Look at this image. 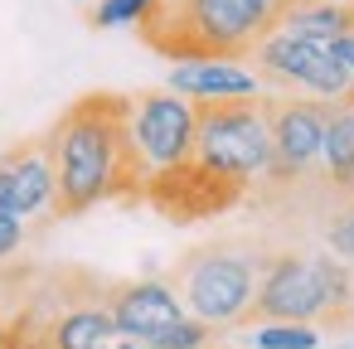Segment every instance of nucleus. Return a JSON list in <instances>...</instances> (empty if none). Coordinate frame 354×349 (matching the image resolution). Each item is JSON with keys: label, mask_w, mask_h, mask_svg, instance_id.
<instances>
[{"label": "nucleus", "mask_w": 354, "mask_h": 349, "mask_svg": "<svg viewBox=\"0 0 354 349\" xmlns=\"http://www.w3.org/2000/svg\"><path fill=\"white\" fill-rule=\"evenodd\" d=\"M330 49H335V59H339V64L349 68V83H354V35H344V39H335Z\"/></svg>", "instance_id": "nucleus-20"}, {"label": "nucleus", "mask_w": 354, "mask_h": 349, "mask_svg": "<svg viewBox=\"0 0 354 349\" xmlns=\"http://www.w3.org/2000/svg\"><path fill=\"white\" fill-rule=\"evenodd\" d=\"M146 10H151V0H97L93 25L97 30H122V25H136Z\"/></svg>", "instance_id": "nucleus-18"}, {"label": "nucleus", "mask_w": 354, "mask_h": 349, "mask_svg": "<svg viewBox=\"0 0 354 349\" xmlns=\"http://www.w3.org/2000/svg\"><path fill=\"white\" fill-rule=\"evenodd\" d=\"M320 189H325L335 204L354 199V126H349L344 102H330V117H325V141H320Z\"/></svg>", "instance_id": "nucleus-14"}, {"label": "nucleus", "mask_w": 354, "mask_h": 349, "mask_svg": "<svg viewBox=\"0 0 354 349\" xmlns=\"http://www.w3.org/2000/svg\"><path fill=\"white\" fill-rule=\"evenodd\" d=\"M267 131H272V165L262 175L257 189H277V194H291V189H306L310 180H320V141H325V117H330V102L320 97H267Z\"/></svg>", "instance_id": "nucleus-6"}, {"label": "nucleus", "mask_w": 354, "mask_h": 349, "mask_svg": "<svg viewBox=\"0 0 354 349\" xmlns=\"http://www.w3.org/2000/svg\"><path fill=\"white\" fill-rule=\"evenodd\" d=\"M248 330L252 349H320V325L306 320H257Z\"/></svg>", "instance_id": "nucleus-15"}, {"label": "nucleus", "mask_w": 354, "mask_h": 349, "mask_svg": "<svg viewBox=\"0 0 354 349\" xmlns=\"http://www.w3.org/2000/svg\"><path fill=\"white\" fill-rule=\"evenodd\" d=\"M325 247H330L339 262L354 267V199L335 204V214H330V223H325Z\"/></svg>", "instance_id": "nucleus-17"}, {"label": "nucleus", "mask_w": 354, "mask_h": 349, "mask_svg": "<svg viewBox=\"0 0 354 349\" xmlns=\"http://www.w3.org/2000/svg\"><path fill=\"white\" fill-rule=\"evenodd\" d=\"M277 6L267 0H151L136 20L141 39L165 59H248L272 30Z\"/></svg>", "instance_id": "nucleus-2"}, {"label": "nucleus", "mask_w": 354, "mask_h": 349, "mask_svg": "<svg viewBox=\"0 0 354 349\" xmlns=\"http://www.w3.org/2000/svg\"><path fill=\"white\" fill-rule=\"evenodd\" d=\"M102 286L78 267H0V349H54L59 315Z\"/></svg>", "instance_id": "nucleus-5"}, {"label": "nucleus", "mask_w": 354, "mask_h": 349, "mask_svg": "<svg viewBox=\"0 0 354 349\" xmlns=\"http://www.w3.org/2000/svg\"><path fill=\"white\" fill-rule=\"evenodd\" d=\"M262 267H267V252L238 247V243H214V247L185 252L165 281L175 286L185 315H194L214 330H228V325H248Z\"/></svg>", "instance_id": "nucleus-4"}, {"label": "nucleus", "mask_w": 354, "mask_h": 349, "mask_svg": "<svg viewBox=\"0 0 354 349\" xmlns=\"http://www.w3.org/2000/svg\"><path fill=\"white\" fill-rule=\"evenodd\" d=\"M344 112H349V126H354V102H344Z\"/></svg>", "instance_id": "nucleus-22"}, {"label": "nucleus", "mask_w": 354, "mask_h": 349, "mask_svg": "<svg viewBox=\"0 0 354 349\" xmlns=\"http://www.w3.org/2000/svg\"><path fill=\"white\" fill-rule=\"evenodd\" d=\"M248 59H252L262 88H277V93H306L320 102H344V93L354 88L349 68L335 59L330 44H310V39H296L281 30H267L248 49Z\"/></svg>", "instance_id": "nucleus-7"}, {"label": "nucleus", "mask_w": 354, "mask_h": 349, "mask_svg": "<svg viewBox=\"0 0 354 349\" xmlns=\"http://www.w3.org/2000/svg\"><path fill=\"white\" fill-rule=\"evenodd\" d=\"M189 160L248 199L272 165V131H267L262 93L228 97V102H194V155Z\"/></svg>", "instance_id": "nucleus-3"}, {"label": "nucleus", "mask_w": 354, "mask_h": 349, "mask_svg": "<svg viewBox=\"0 0 354 349\" xmlns=\"http://www.w3.org/2000/svg\"><path fill=\"white\" fill-rule=\"evenodd\" d=\"M107 310L117 325V339H156L160 330H170L175 320H185V305L175 296V286L165 276H146V281H112L107 291Z\"/></svg>", "instance_id": "nucleus-10"}, {"label": "nucleus", "mask_w": 354, "mask_h": 349, "mask_svg": "<svg viewBox=\"0 0 354 349\" xmlns=\"http://www.w3.org/2000/svg\"><path fill=\"white\" fill-rule=\"evenodd\" d=\"M20 243H25V218L0 199V262H10L20 252Z\"/></svg>", "instance_id": "nucleus-19"}, {"label": "nucleus", "mask_w": 354, "mask_h": 349, "mask_svg": "<svg viewBox=\"0 0 354 349\" xmlns=\"http://www.w3.org/2000/svg\"><path fill=\"white\" fill-rule=\"evenodd\" d=\"M267 6H286V0H267Z\"/></svg>", "instance_id": "nucleus-23"}, {"label": "nucleus", "mask_w": 354, "mask_h": 349, "mask_svg": "<svg viewBox=\"0 0 354 349\" xmlns=\"http://www.w3.org/2000/svg\"><path fill=\"white\" fill-rule=\"evenodd\" d=\"M165 88L189 102H228V97H257L262 78H257V68H248L238 59H180L170 68Z\"/></svg>", "instance_id": "nucleus-11"}, {"label": "nucleus", "mask_w": 354, "mask_h": 349, "mask_svg": "<svg viewBox=\"0 0 354 349\" xmlns=\"http://www.w3.org/2000/svg\"><path fill=\"white\" fill-rule=\"evenodd\" d=\"M0 199L25 223L30 218H59V185H54V160H49L44 136H30L10 151H0Z\"/></svg>", "instance_id": "nucleus-9"}, {"label": "nucleus", "mask_w": 354, "mask_h": 349, "mask_svg": "<svg viewBox=\"0 0 354 349\" xmlns=\"http://www.w3.org/2000/svg\"><path fill=\"white\" fill-rule=\"evenodd\" d=\"M112 349H141V344H136V339H117Z\"/></svg>", "instance_id": "nucleus-21"}, {"label": "nucleus", "mask_w": 354, "mask_h": 349, "mask_svg": "<svg viewBox=\"0 0 354 349\" xmlns=\"http://www.w3.org/2000/svg\"><path fill=\"white\" fill-rule=\"evenodd\" d=\"M214 334H218L214 325H204V320L185 315V320H175L170 330H160L156 339H146L141 349H209V339H214Z\"/></svg>", "instance_id": "nucleus-16"}, {"label": "nucleus", "mask_w": 354, "mask_h": 349, "mask_svg": "<svg viewBox=\"0 0 354 349\" xmlns=\"http://www.w3.org/2000/svg\"><path fill=\"white\" fill-rule=\"evenodd\" d=\"M49 160L59 185V218L88 214L112 199H141L146 180L127 136V97L117 93H88L78 97L49 131Z\"/></svg>", "instance_id": "nucleus-1"}, {"label": "nucleus", "mask_w": 354, "mask_h": 349, "mask_svg": "<svg viewBox=\"0 0 354 349\" xmlns=\"http://www.w3.org/2000/svg\"><path fill=\"white\" fill-rule=\"evenodd\" d=\"M107 291H112V281H107L102 291L73 301V305L59 315V325H54V349H112V344H117V325H112V310H107Z\"/></svg>", "instance_id": "nucleus-13"}, {"label": "nucleus", "mask_w": 354, "mask_h": 349, "mask_svg": "<svg viewBox=\"0 0 354 349\" xmlns=\"http://www.w3.org/2000/svg\"><path fill=\"white\" fill-rule=\"evenodd\" d=\"M127 136H131L141 180H156L185 165L194 155V102L170 88L136 93L127 97Z\"/></svg>", "instance_id": "nucleus-8"}, {"label": "nucleus", "mask_w": 354, "mask_h": 349, "mask_svg": "<svg viewBox=\"0 0 354 349\" xmlns=\"http://www.w3.org/2000/svg\"><path fill=\"white\" fill-rule=\"evenodd\" d=\"M272 30L310 44H335L354 35V0H286V6H277Z\"/></svg>", "instance_id": "nucleus-12"}]
</instances>
